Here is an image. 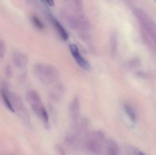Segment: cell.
Listing matches in <instances>:
<instances>
[{
  "label": "cell",
  "instance_id": "cell-1",
  "mask_svg": "<svg viewBox=\"0 0 156 155\" xmlns=\"http://www.w3.org/2000/svg\"><path fill=\"white\" fill-rule=\"evenodd\" d=\"M35 74L44 84H53L58 80L59 71L54 65L46 63H37L34 66Z\"/></svg>",
  "mask_w": 156,
  "mask_h": 155
},
{
  "label": "cell",
  "instance_id": "cell-2",
  "mask_svg": "<svg viewBox=\"0 0 156 155\" xmlns=\"http://www.w3.org/2000/svg\"><path fill=\"white\" fill-rule=\"evenodd\" d=\"M64 19L67 22V24L75 30H80L82 31L88 30L90 27L89 22L86 18L82 15H76L73 14L66 12L63 15Z\"/></svg>",
  "mask_w": 156,
  "mask_h": 155
},
{
  "label": "cell",
  "instance_id": "cell-3",
  "mask_svg": "<svg viewBox=\"0 0 156 155\" xmlns=\"http://www.w3.org/2000/svg\"><path fill=\"white\" fill-rule=\"evenodd\" d=\"M105 138V135L101 132H94L88 138L87 141L88 148L91 152L94 153H98L100 152L101 148V142Z\"/></svg>",
  "mask_w": 156,
  "mask_h": 155
},
{
  "label": "cell",
  "instance_id": "cell-4",
  "mask_svg": "<svg viewBox=\"0 0 156 155\" xmlns=\"http://www.w3.org/2000/svg\"><path fill=\"white\" fill-rule=\"evenodd\" d=\"M9 96H10L11 101H12V106H13L14 109H15V112L17 110V112L19 113L20 116L22 118V119H24V121L28 122L30 120L28 112H27V109L24 106L21 97L18 95L10 94V93H9Z\"/></svg>",
  "mask_w": 156,
  "mask_h": 155
},
{
  "label": "cell",
  "instance_id": "cell-5",
  "mask_svg": "<svg viewBox=\"0 0 156 155\" xmlns=\"http://www.w3.org/2000/svg\"><path fill=\"white\" fill-rule=\"evenodd\" d=\"M69 50L71 54L73 55V58H74L75 61L77 62V64L81 67V68H82L83 69L85 70L91 69V65H90L89 62L86 60V59L82 56L80 51H79V47H78V46L76 45V44H70Z\"/></svg>",
  "mask_w": 156,
  "mask_h": 155
},
{
  "label": "cell",
  "instance_id": "cell-6",
  "mask_svg": "<svg viewBox=\"0 0 156 155\" xmlns=\"http://www.w3.org/2000/svg\"><path fill=\"white\" fill-rule=\"evenodd\" d=\"M26 100L31 106L34 112L38 115L42 104H41V99L40 95L37 91L34 90H30L26 94Z\"/></svg>",
  "mask_w": 156,
  "mask_h": 155
},
{
  "label": "cell",
  "instance_id": "cell-7",
  "mask_svg": "<svg viewBox=\"0 0 156 155\" xmlns=\"http://www.w3.org/2000/svg\"><path fill=\"white\" fill-rule=\"evenodd\" d=\"M48 18H49V20H50V21L51 22L52 25L54 27V28L56 29V30L57 31L58 34L60 36L61 39H62V40H65V41L68 40L69 36L68 32H67L66 30L63 27V26H62V24L59 22V21H58L54 16H53L50 13L48 14Z\"/></svg>",
  "mask_w": 156,
  "mask_h": 155
},
{
  "label": "cell",
  "instance_id": "cell-8",
  "mask_svg": "<svg viewBox=\"0 0 156 155\" xmlns=\"http://www.w3.org/2000/svg\"><path fill=\"white\" fill-rule=\"evenodd\" d=\"M80 102H79V97H76L72 100L69 105V114L72 119L74 122L78 121L79 115H80Z\"/></svg>",
  "mask_w": 156,
  "mask_h": 155
},
{
  "label": "cell",
  "instance_id": "cell-9",
  "mask_svg": "<svg viewBox=\"0 0 156 155\" xmlns=\"http://www.w3.org/2000/svg\"><path fill=\"white\" fill-rule=\"evenodd\" d=\"M12 62L18 68H24L28 63V57L24 53L15 52L12 54Z\"/></svg>",
  "mask_w": 156,
  "mask_h": 155
},
{
  "label": "cell",
  "instance_id": "cell-10",
  "mask_svg": "<svg viewBox=\"0 0 156 155\" xmlns=\"http://www.w3.org/2000/svg\"><path fill=\"white\" fill-rule=\"evenodd\" d=\"M0 94H1L2 99L3 102H4L5 105L6 107L12 112H15V109H14L13 106H12V101H11L10 96H9V92L7 91L6 89H2L0 91Z\"/></svg>",
  "mask_w": 156,
  "mask_h": 155
},
{
  "label": "cell",
  "instance_id": "cell-11",
  "mask_svg": "<svg viewBox=\"0 0 156 155\" xmlns=\"http://www.w3.org/2000/svg\"><path fill=\"white\" fill-rule=\"evenodd\" d=\"M38 116L42 119L43 122L45 125L46 128L50 127V121H49V115L47 113V111L46 110L45 107L44 106H41V109H40V112L38 113Z\"/></svg>",
  "mask_w": 156,
  "mask_h": 155
},
{
  "label": "cell",
  "instance_id": "cell-12",
  "mask_svg": "<svg viewBox=\"0 0 156 155\" xmlns=\"http://www.w3.org/2000/svg\"><path fill=\"white\" fill-rule=\"evenodd\" d=\"M123 108H124L125 112L129 118V119L133 122H135L136 119V115L135 110H134L133 108L129 104H125Z\"/></svg>",
  "mask_w": 156,
  "mask_h": 155
},
{
  "label": "cell",
  "instance_id": "cell-13",
  "mask_svg": "<svg viewBox=\"0 0 156 155\" xmlns=\"http://www.w3.org/2000/svg\"><path fill=\"white\" fill-rule=\"evenodd\" d=\"M107 147L109 150L111 155H117L118 153V146L117 143L113 140H108L107 141Z\"/></svg>",
  "mask_w": 156,
  "mask_h": 155
},
{
  "label": "cell",
  "instance_id": "cell-14",
  "mask_svg": "<svg viewBox=\"0 0 156 155\" xmlns=\"http://www.w3.org/2000/svg\"><path fill=\"white\" fill-rule=\"evenodd\" d=\"M31 22L33 24V25L34 26V27H36L38 30H41L44 29V24H43L42 21L40 20V18H38L36 15H33L31 17Z\"/></svg>",
  "mask_w": 156,
  "mask_h": 155
},
{
  "label": "cell",
  "instance_id": "cell-15",
  "mask_svg": "<svg viewBox=\"0 0 156 155\" xmlns=\"http://www.w3.org/2000/svg\"><path fill=\"white\" fill-rule=\"evenodd\" d=\"M110 46H111V54L114 55L115 53L116 50L117 46V35L116 33H114L111 37V42H110Z\"/></svg>",
  "mask_w": 156,
  "mask_h": 155
},
{
  "label": "cell",
  "instance_id": "cell-16",
  "mask_svg": "<svg viewBox=\"0 0 156 155\" xmlns=\"http://www.w3.org/2000/svg\"><path fill=\"white\" fill-rule=\"evenodd\" d=\"M62 88H60L59 87L56 88V89L53 91V94H51V97L54 98L55 100H59V97H62Z\"/></svg>",
  "mask_w": 156,
  "mask_h": 155
},
{
  "label": "cell",
  "instance_id": "cell-17",
  "mask_svg": "<svg viewBox=\"0 0 156 155\" xmlns=\"http://www.w3.org/2000/svg\"><path fill=\"white\" fill-rule=\"evenodd\" d=\"M6 47L5 43L3 40H0V59H2L5 56Z\"/></svg>",
  "mask_w": 156,
  "mask_h": 155
},
{
  "label": "cell",
  "instance_id": "cell-18",
  "mask_svg": "<svg viewBox=\"0 0 156 155\" xmlns=\"http://www.w3.org/2000/svg\"><path fill=\"white\" fill-rule=\"evenodd\" d=\"M73 1L75 5H76V7L79 11L82 10V8H83V1L82 0H73Z\"/></svg>",
  "mask_w": 156,
  "mask_h": 155
},
{
  "label": "cell",
  "instance_id": "cell-19",
  "mask_svg": "<svg viewBox=\"0 0 156 155\" xmlns=\"http://www.w3.org/2000/svg\"><path fill=\"white\" fill-rule=\"evenodd\" d=\"M5 74L6 76H7L8 78H10L12 77V68H11V67L9 66V65H8L7 67L5 68Z\"/></svg>",
  "mask_w": 156,
  "mask_h": 155
},
{
  "label": "cell",
  "instance_id": "cell-20",
  "mask_svg": "<svg viewBox=\"0 0 156 155\" xmlns=\"http://www.w3.org/2000/svg\"><path fill=\"white\" fill-rule=\"evenodd\" d=\"M44 2L50 6L54 5V0H44Z\"/></svg>",
  "mask_w": 156,
  "mask_h": 155
},
{
  "label": "cell",
  "instance_id": "cell-21",
  "mask_svg": "<svg viewBox=\"0 0 156 155\" xmlns=\"http://www.w3.org/2000/svg\"><path fill=\"white\" fill-rule=\"evenodd\" d=\"M133 155H146L143 152L140 151L139 150H135L133 152Z\"/></svg>",
  "mask_w": 156,
  "mask_h": 155
}]
</instances>
